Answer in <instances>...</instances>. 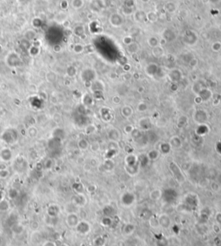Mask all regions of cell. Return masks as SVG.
I'll use <instances>...</instances> for the list:
<instances>
[{
    "instance_id": "2e32d148",
    "label": "cell",
    "mask_w": 221,
    "mask_h": 246,
    "mask_svg": "<svg viewBox=\"0 0 221 246\" xmlns=\"http://www.w3.org/2000/svg\"><path fill=\"white\" fill-rule=\"evenodd\" d=\"M134 231H135V225H132V224H126L124 228V232L128 235L131 234Z\"/></svg>"
},
{
    "instance_id": "1f68e13d",
    "label": "cell",
    "mask_w": 221,
    "mask_h": 246,
    "mask_svg": "<svg viewBox=\"0 0 221 246\" xmlns=\"http://www.w3.org/2000/svg\"><path fill=\"white\" fill-rule=\"evenodd\" d=\"M117 99V96H115L113 99H112V100H113V102L115 103V104H118L119 102H120V99Z\"/></svg>"
},
{
    "instance_id": "cb8c5ba5",
    "label": "cell",
    "mask_w": 221,
    "mask_h": 246,
    "mask_svg": "<svg viewBox=\"0 0 221 246\" xmlns=\"http://www.w3.org/2000/svg\"><path fill=\"white\" fill-rule=\"evenodd\" d=\"M123 41H124V42L126 45H129V44H130L131 42H133V39H132L131 36H125Z\"/></svg>"
},
{
    "instance_id": "d4e9b609",
    "label": "cell",
    "mask_w": 221,
    "mask_h": 246,
    "mask_svg": "<svg viewBox=\"0 0 221 246\" xmlns=\"http://www.w3.org/2000/svg\"><path fill=\"white\" fill-rule=\"evenodd\" d=\"M213 231L214 232H216V233H220L221 231V226L220 225H218V224L215 223V224L213 225Z\"/></svg>"
},
{
    "instance_id": "e575fe53",
    "label": "cell",
    "mask_w": 221,
    "mask_h": 246,
    "mask_svg": "<svg viewBox=\"0 0 221 246\" xmlns=\"http://www.w3.org/2000/svg\"><path fill=\"white\" fill-rule=\"evenodd\" d=\"M88 246H93V245H88Z\"/></svg>"
},
{
    "instance_id": "484cf974",
    "label": "cell",
    "mask_w": 221,
    "mask_h": 246,
    "mask_svg": "<svg viewBox=\"0 0 221 246\" xmlns=\"http://www.w3.org/2000/svg\"><path fill=\"white\" fill-rule=\"evenodd\" d=\"M215 222L221 226V212H218L215 215Z\"/></svg>"
},
{
    "instance_id": "ba28073f",
    "label": "cell",
    "mask_w": 221,
    "mask_h": 246,
    "mask_svg": "<svg viewBox=\"0 0 221 246\" xmlns=\"http://www.w3.org/2000/svg\"><path fill=\"white\" fill-rule=\"evenodd\" d=\"M162 196H163V191L158 188L154 189L150 193V198L152 200H158L162 198Z\"/></svg>"
},
{
    "instance_id": "e0dca14e",
    "label": "cell",
    "mask_w": 221,
    "mask_h": 246,
    "mask_svg": "<svg viewBox=\"0 0 221 246\" xmlns=\"http://www.w3.org/2000/svg\"><path fill=\"white\" fill-rule=\"evenodd\" d=\"M72 4L73 6L75 8V9H80L83 6L84 4V1L83 0H73L72 2Z\"/></svg>"
},
{
    "instance_id": "7402d4cb",
    "label": "cell",
    "mask_w": 221,
    "mask_h": 246,
    "mask_svg": "<svg viewBox=\"0 0 221 246\" xmlns=\"http://www.w3.org/2000/svg\"><path fill=\"white\" fill-rule=\"evenodd\" d=\"M147 108H148V106L144 102H141L137 106V109H138L139 112H145L147 110Z\"/></svg>"
},
{
    "instance_id": "f546056e",
    "label": "cell",
    "mask_w": 221,
    "mask_h": 246,
    "mask_svg": "<svg viewBox=\"0 0 221 246\" xmlns=\"http://www.w3.org/2000/svg\"><path fill=\"white\" fill-rule=\"evenodd\" d=\"M197 64H198V61H197L196 59H193V60L190 62V66H194V67Z\"/></svg>"
},
{
    "instance_id": "30bf717a",
    "label": "cell",
    "mask_w": 221,
    "mask_h": 246,
    "mask_svg": "<svg viewBox=\"0 0 221 246\" xmlns=\"http://www.w3.org/2000/svg\"><path fill=\"white\" fill-rule=\"evenodd\" d=\"M132 112H133L132 108L130 106H124L121 110V113L124 118H129L130 116L132 115Z\"/></svg>"
},
{
    "instance_id": "4316f807",
    "label": "cell",
    "mask_w": 221,
    "mask_h": 246,
    "mask_svg": "<svg viewBox=\"0 0 221 246\" xmlns=\"http://www.w3.org/2000/svg\"><path fill=\"white\" fill-rule=\"evenodd\" d=\"M211 187L213 191H219L220 190V185L218 184V182H212L211 184Z\"/></svg>"
},
{
    "instance_id": "4fadbf2b",
    "label": "cell",
    "mask_w": 221,
    "mask_h": 246,
    "mask_svg": "<svg viewBox=\"0 0 221 246\" xmlns=\"http://www.w3.org/2000/svg\"><path fill=\"white\" fill-rule=\"evenodd\" d=\"M164 9L169 13H174L176 10V5L174 2H167L164 6Z\"/></svg>"
},
{
    "instance_id": "4dcf8cb0",
    "label": "cell",
    "mask_w": 221,
    "mask_h": 246,
    "mask_svg": "<svg viewBox=\"0 0 221 246\" xmlns=\"http://www.w3.org/2000/svg\"><path fill=\"white\" fill-rule=\"evenodd\" d=\"M43 246H56V245L53 242H46V243H44Z\"/></svg>"
},
{
    "instance_id": "ac0fdd59",
    "label": "cell",
    "mask_w": 221,
    "mask_h": 246,
    "mask_svg": "<svg viewBox=\"0 0 221 246\" xmlns=\"http://www.w3.org/2000/svg\"><path fill=\"white\" fill-rule=\"evenodd\" d=\"M106 243V240L102 237H99L94 240V246H103Z\"/></svg>"
},
{
    "instance_id": "8fae6325",
    "label": "cell",
    "mask_w": 221,
    "mask_h": 246,
    "mask_svg": "<svg viewBox=\"0 0 221 246\" xmlns=\"http://www.w3.org/2000/svg\"><path fill=\"white\" fill-rule=\"evenodd\" d=\"M152 54H153L154 56H156V57H161V56H163L164 51H163V49L160 45H158V46H156V48H153Z\"/></svg>"
},
{
    "instance_id": "9a60e30c",
    "label": "cell",
    "mask_w": 221,
    "mask_h": 246,
    "mask_svg": "<svg viewBox=\"0 0 221 246\" xmlns=\"http://www.w3.org/2000/svg\"><path fill=\"white\" fill-rule=\"evenodd\" d=\"M181 140L178 136H173L170 140V143L169 145L173 148H179L181 147Z\"/></svg>"
},
{
    "instance_id": "d6a6232c",
    "label": "cell",
    "mask_w": 221,
    "mask_h": 246,
    "mask_svg": "<svg viewBox=\"0 0 221 246\" xmlns=\"http://www.w3.org/2000/svg\"><path fill=\"white\" fill-rule=\"evenodd\" d=\"M142 3H148L150 0H140Z\"/></svg>"
},
{
    "instance_id": "277c9868",
    "label": "cell",
    "mask_w": 221,
    "mask_h": 246,
    "mask_svg": "<svg viewBox=\"0 0 221 246\" xmlns=\"http://www.w3.org/2000/svg\"><path fill=\"white\" fill-rule=\"evenodd\" d=\"M121 201L124 206H131L135 201V196L131 193H125L122 195Z\"/></svg>"
},
{
    "instance_id": "83f0119b",
    "label": "cell",
    "mask_w": 221,
    "mask_h": 246,
    "mask_svg": "<svg viewBox=\"0 0 221 246\" xmlns=\"http://www.w3.org/2000/svg\"><path fill=\"white\" fill-rule=\"evenodd\" d=\"M74 51L77 52V53H80V52L83 51V47L81 45H80V44H77L74 47Z\"/></svg>"
},
{
    "instance_id": "8992f818",
    "label": "cell",
    "mask_w": 221,
    "mask_h": 246,
    "mask_svg": "<svg viewBox=\"0 0 221 246\" xmlns=\"http://www.w3.org/2000/svg\"><path fill=\"white\" fill-rule=\"evenodd\" d=\"M77 231L80 233H83V234H86V233H88L90 232V225L86 221H81V222H79V224L77 225Z\"/></svg>"
},
{
    "instance_id": "ffe728a7",
    "label": "cell",
    "mask_w": 221,
    "mask_h": 246,
    "mask_svg": "<svg viewBox=\"0 0 221 246\" xmlns=\"http://www.w3.org/2000/svg\"><path fill=\"white\" fill-rule=\"evenodd\" d=\"M212 49L214 52H218L221 49V42H215L212 44Z\"/></svg>"
},
{
    "instance_id": "5b68a950",
    "label": "cell",
    "mask_w": 221,
    "mask_h": 246,
    "mask_svg": "<svg viewBox=\"0 0 221 246\" xmlns=\"http://www.w3.org/2000/svg\"><path fill=\"white\" fill-rule=\"evenodd\" d=\"M204 118H207V114L204 111H197L195 112V114L194 115V120L198 123H205L207 121V119H204Z\"/></svg>"
},
{
    "instance_id": "603a6c76",
    "label": "cell",
    "mask_w": 221,
    "mask_h": 246,
    "mask_svg": "<svg viewBox=\"0 0 221 246\" xmlns=\"http://www.w3.org/2000/svg\"><path fill=\"white\" fill-rule=\"evenodd\" d=\"M79 147L82 149H85L88 147V143L86 141V140H81L80 143H79Z\"/></svg>"
},
{
    "instance_id": "f1b7e54d",
    "label": "cell",
    "mask_w": 221,
    "mask_h": 246,
    "mask_svg": "<svg viewBox=\"0 0 221 246\" xmlns=\"http://www.w3.org/2000/svg\"><path fill=\"white\" fill-rule=\"evenodd\" d=\"M124 130H125V132H126V133H131V132L134 130V128H133L131 125H128V126H126V127H125Z\"/></svg>"
},
{
    "instance_id": "6da1fadb",
    "label": "cell",
    "mask_w": 221,
    "mask_h": 246,
    "mask_svg": "<svg viewBox=\"0 0 221 246\" xmlns=\"http://www.w3.org/2000/svg\"><path fill=\"white\" fill-rule=\"evenodd\" d=\"M170 169H171L172 173L174 174L175 179L180 183H182V182H185V177H184L183 174L181 173V170L180 169V168L176 164H174V162H171L170 163Z\"/></svg>"
},
{
    "instance_id": "3957f363",
    "label": "cell",
    "mask_w": 221,
    "mask_h": 246,
    "mask_svg": "<svg viewBox=\"0 0 221 246\" xmlns=\"http://www.w3.org/2000/svg\"><path fill=\"white\" fill-rule=\"evenodd\" d=\"M158 223H159V225L164 229H167L170 227L171 224H172V221H171V219L169 218V216L167 214H161L158 218Z\"/></svg>"
},
{
    "instance_id": "9c48e42d",
    "label": "cell",
    "mask_w": 221,
    "mask_h": 246,
    "mask_svg": "<svg viewBox=\"0 0 221 246\" xmlns=\"http://www.w3.org/2000/svg\"><path fill=\"white\" fill-rule=\"evenodd\" d=\"M146 19L150 23H155L158 19V15L156 11H150L145 15Z\"/></svg>"
},
{
    "instance_id": "7a4b0ae2",
    "label": "cell",
    "mask_w": 221,
    "mask_h": 246,
    "mask_svg": "<svg viewBox=\"0 0 221 246\" xmlns=\"http://www.w3.org/2000/svg\"><path fill=\"white\" fill-rule=\"evenodd\" d=\"M110 24L113 26V27H120L122 26L123 23H124V19H123V16L118 14V13H113L111 14L110 16Z\"/></svg>"
},
{
    "instance_id": "836d02e7",
    "label": "cell",
    "mask_w": 221,
    "mask_h": 246,
    "mask_svg": "<svg viewBox=\"0 0 221 246\" xmlns=\"http://www.w3.org/2000/svg\"><path fill=\"white\" fill-rule=\"evenodd\" d=\"M58 246H68L67 245H66V244H61L60 245H58Z\"/></svg>"
},
{
    "instance_id": "44dd1931",
    "label": "cell",
    "mask_w": 221,
    "mask_h": 246,
    "mask_svg": "<svg viewBox=\"0 0 221 246\" xmlns=\"http://www.w3.org/2000/svg\"><path fill=\"white\" fill-rule=\"evenodd\" d=\"M111 224H112V220H111V219H110V217H108V216L105 217L102 219V225H105V226H110Z\"/></svg>"
},
{
    "instance_id": "d6986e66",
    "label": "cell",
    "mask_w": 221,
    "mask_h": 246,
    "mask_svg": "<svg viewBox=\"0 0 221 246\" xmlns=\"http://www.w3.org/2000/svg\"><path fill=\"white\" fill-rule=\"evenodd\" d=\"M158 157V152L157 150H151L149 154H148V158L150 160H156Z\"/></svg>"
},
{
    "instance_id": "5bb4252c",
    "label": "cell",
    "mask_w": 221,
    "mask_h": 246,
    "mask_svg": "<svg viewBox=\"0 0 221 246\" xmlns=\"http://www.w3.org/2000/svg\"><path fill=\"white\" fill-rule=\"evenodd\" d=\"M147 42H148L149 46L151 47L152 49H153V48H156V46L159 45V41H158V39H157L156 37H155V36H150V38H148Z\"/></svg>"
},
{
    "instance_id": "7c38bea8",
    "label": "cell",
    "mask_w": 221,
    "mask_h": 246,
    "mask_svg": "<svg viewBox=\"0 0 221 246\" xmlns=\"http://www.w3.org/2000/svg\"><path fill=\"white\" fill-rule=\"evenodd\" d=\"M139 49V47L137 45V43L136 42H131L130 44L127 45V51L130 54H134V53H137Z\"/></svg>"
},
{
    "instance_id": "52a82bcc",
    "label": "cell",
    "mask_w": 221,
    "mask_h": 246,
    "mask_svg": "<svg viewBox=\"0 0 221 246\" xmlns=\"http://www.w3.org/2000/svg\"><path fill=\"white\" fill-rule=\"evenodd\" d=\"M67 225L71 227H76L77 225L79 224V218L76 214L74 213H71L67 216Z\"/></svg>"
}]
</instances>
